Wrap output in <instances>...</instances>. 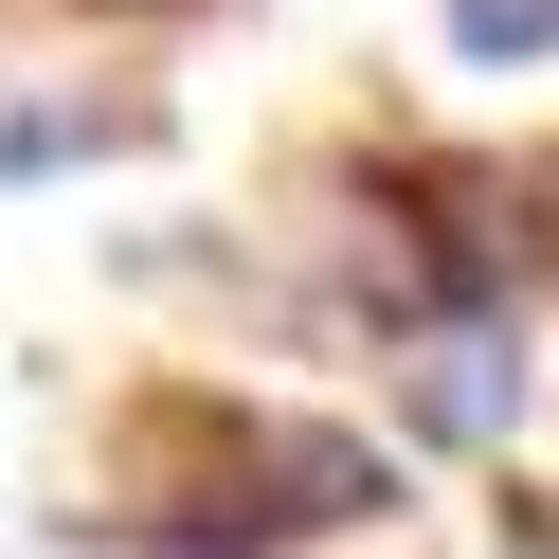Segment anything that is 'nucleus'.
<instances>
[{"label": "nucleus", "mask_w": 559, "mask_h": 559, "mask_svg": "<svg viewBox=\"0 0 559 559\" xmlns=\"http://www.w3.org/2000/svg\"><path fill=\"white\" fill-rule=\"evenodd\" d=\"M379 415L415 451H523L542 433V325L523 307H415V325H379Z\"/></svg>", "instance_id": "f257e3e1"}, {"label": "nucleus", "mask_w": 559, "mask_h": 559, "mask_svg": "<svg viewBox=\"0 0 559 559\" xmlns=\"http://www.w3.org/2000/svg\"><path fill=\"white\" fill-rule=\"evenodd\" d=\"M163 109H91V91H55V109H0V181H37V163H91V145H145Z\"/></svg>", "instance_id": "f03ea898"}, {"label": "nucleus", "mask_w": 559, "mask_h": 559, "mask_svg": "<svg viewBox=\"0 0 559 559\" xmlns=\"http://www.w3.org/2000/svg\"><path fill=\"white\" fill-rule=\"evenodd\" d=\"M559 55V0H451V73H542Z\"/></svg>", "instance_id": "7ed1b4c3"}]
</instances>
